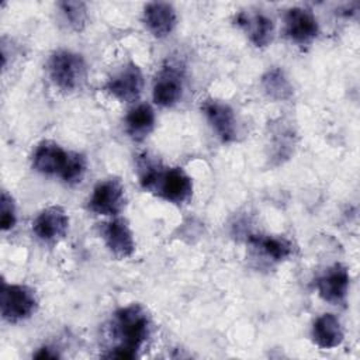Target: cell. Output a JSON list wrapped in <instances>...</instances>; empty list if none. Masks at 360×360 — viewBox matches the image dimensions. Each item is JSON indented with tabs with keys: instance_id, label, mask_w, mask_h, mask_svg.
<instances>
[{
	"instance_id": "ffe728a7",
	"label": "cell",
	"mask_w": 360,
	"mask_h": 360,
	"mask_svg": "<svg viewBox=\"0 0 360 360\" xmlns=\"http://www.w3.org/2000/svg\"><path fill=\"white\" fill-rule=\"evenodd\" d=\"M63 21L73 30L82 31L87 22V8L83 1H60L58 3Z\"/></svg>"
},
{
	"instance_id": "44dd1931",
	"label": "cell",
	"mask_w": 360,
	"mask_h": 360,
	"mask_svg": "<svg viewBox=\"0 0 360 360\" xmlns=\"http://www.w3.org/2000/svg\"><path fill=\"white\" fill-rule=\"evenodd\" d=\"M17 222V214H15V204L13 197L3 190L1 191V200H0V226L1 231H10L14 228Z\"/></svg>"
},
{
	"instance_id": "7402d4cb",
	"label": "cell",
	"mask_w": 360,
	"mask_h": 360,
	"mask_svg": "<svg viewBox=\"0 0 360 360\" xmlns=\"http://www.w3.org/2000/svg\"><path fill=\"white\" fill-rule=\"evenodd\" d=\"M35 359H56L59 357L56 352H52V349H49L48 346H44L41 347L35 354H34Z\"/></svg>"
},
{
	"instance_id": "5bb4252c",
	"label": "cell",
	"mask_w": 360,
	"mask_h": 360,
	"mask_svg": "<svg viewBox=\"0 0 360 360\" xmlns=\"http://www.w3.org/2000/svg\"><path fill=\"white\" fill-rule=\"evenodd\" d=\"M143 22L156 38L170 35L177 24V14L170 3L152 1L143 7Z\"/></svg>"
},
{
	"instance_id": "7a4b0ae2",
	"label": "cell",
	"mask_w": 360,
	"mask_h": 360,
	"mask_svg": "<svg viewBox=\"0 0 360 360\" xmlns=\"http://www.w3.org/2000/svg\"><path fill=\"white\" fill-rule=\"evenodd\" d=\"M112 335L118 343L104 357L134 359L150 335V318L139 304L118 308L112 315Z\"/></svg>"
},
{
	"instance_id": "3957f363",
	"label": "cell",
	"mask_w": 360,
	"mask_h": 360,
	"mask_svg": "<svg viewBox=\"0 0 360 360\" xmlns=\"http://www.w3.org/2000/svg\"><path fill=\"white\" fill-rule=\"evenodd\" d=\"M46 70L52 83L65 93L82 89L87 77V66L83 56L68 49L55 51L46 62Z\"/></svg>"
},
{
	"instance_id": "ac0fdd59",
	"label": "cell",
	"mask_w": 360,
	"mask_h": 360,
	"mask_svg": "<svg viewBox=\"0 0 360 360\" xmlns=\"http://www.w3.org/2000/svg\"><path fill=\"white\" fill-rule=\"evenodd\" d=\"M249 242L264 256L274 262H281L291 256L292 245L283 236L273 235H252Z\"/></svg>"
},
{
	"instance_id": "9a60e30c",
	"label": "cell",
	"mask_w": 360,
	"mask_h": 360,
	"mask_svg": "<svg viewBox=\"0 0 360 360\" xmlns=\"http://www.w3.org/2000/svg\"><path fill=\"white\" fill-rule=\"evenodd\" d=\"M235 21L236 25L246 32L255 46L264 48L271 42L274 34V24L267 15L262 13L249 14L242 11L235 17Z\"/></svg>"
},
{
	"instance_id": "8fae6325",
	"label": "cell",
	"mask_w": 360,
	"mask_h": 360,
	"mask_svg": "<svg viewBox=\"0 0 360 360\" xmlns=\"http://www.w3.org/2000/svg\"><path fill=\"white\" fill-rule=\"evenodd\" d=\"M101 238L117 259L131 257L135 252L132 231L124 218H114L101 225Z\"/></svg>"
},
{
	"instance_id": "277c9868",
	"label": "cell",
	"mask_w": 360,
	"mask_h": 360,
	"mask_svg": "<svg viewBox=\"0 0 360 360\" xmlns=\"http://www.w3.org/2000/svg\"><path fill=\"white\" fill-rule=\"evenodd\" d=\"M35 291L22 284L3 283L0 292V309L4 321L15 323L28 319L37 311Z\"/></svg>"
},
{
	"instance_id": "ba28073f",
	"label": "cell",
	"mask_w": 360,
	"mask_h": 360,
	"mask_svg": "<svg viewBox=\"0 0 360 360\" xmlns=\"http://www.w3.org/2000/svg\"><path fill=\"white\" fill-rule=\"evenodd\" d=\"M284 32L295 44H309L319 32L315 14L304 7L288 8L284 15Z\"/></svg>"
},
{
	"instance_id": "5b68a950",
	"label": "cell",
	"mask_w": 360,
	"mask_h": 360,
	"mask_svg": "<svg viewBox=\"0 0 360 360\" xmlns=\"http://www.w3.org/2000/svg\"><path fill=\"white\" fill-rule=\"evenodd\" d=\"M143 83L141 68L129 62L108 79L104 89L110 96L122 103H134L141 97Z\"/></svg>"
},
{
	"instance_id": "4fadbf2b",
	"label": "cell",
	"mask_w": 360,
	"mask_h": 360,
	"mask_svg": "<svg viewBox=\"0 0 360 360\" xmlns=\"http://www.w3.org/2000/svg\"><path fill=\"white\" fill-rule=\"evenodd\" d=\"M183 96V76L179 69L165 66L156 76L152 98L160 107H173Z\"/></svg>"
},
{
	"instance_id": "52a82bcc",
	"label": "cell",
	"mask_w": 360,
	"mask_h": 360,
	"mask_svg": "<svg viewBox=\"0 0 360 360\" xmlns=\"http://www.w3.org/2000/svg\"><path fill=\"white\" fill-rule=\"evenodd\" d=\"M73 152L65 150L60 145L52 141H42L37 145L32 153V169L48 176H65Z\"/></svg>"
},
{
	"instance_id": "2e32d148",
	"label": "cell",
	"mask_w": 360,
	"mask_h": 360,
	"mask_svg": "<svg viewBox=\"0 0 360 360\" xmlns=\"http://www.w3.org/2000/svg\"><path fill=\"white\" fill-rule=\"evenodd\" d=\"M311 338L321 349H333L343 342L345 332L339 318L333 314H322L312 325Z\"/></svg>"
},
{
	"instance_id": "30bf717a",
	"label": "cell",
	"mask_w": 360,
	"mask_h": 360,
	"mask_svg": "<svg viewBox=\"0 0 360 360\" xmlns=\"http://www.w3.org/2000/svg\"><path fill=\"white\" fill-rule=\"evenodd\" d=\"M201 110L221 142L229 143L236 139V118L233 110L219 100H205Z\"/></svg>"
},
{
	"instance_id": "6da1fadb",
	"label": "cell",
	"mask_w": 360,
	"mask_h": 360,
	"mask_svg": "<svg viewBox=\"0 0 360 360\" xmlns=\"http://www.w3.org/2000/svg\"><path fill=\"white\" fill-rule=\"evenodd\" d=\"M141 187L172 204H183L193 194V180L181 167H163L159 162L142 155L138 159Z\"/></svg>"
},
{
	"instance_id": "e0dca14e",
	"label": "cell",
	"mask_w": 360,
	"mask_h": 360,
	"mask_svg": "<svg viewBox=\"0 0 360 360\" xmlns=\"http://www.w3.org/2000/svg\"><path fill=\"white\" fill-rule=\"evenodd\" d=\"M155 128V111L146 104H138L131 108L125 117V131L134 141L145 139Z\"/></svg>"
},
{
	"instance_id": "8992f818",
	"label": "cell",
	"mask_w": 360,
	"mask_h": 360,
	"mask_svg": "<svg viewBox=\"0 0 360 360\" xmlns=\"http://www.w3.org/2000/svg\"><path fill=\"white\" fill-rule=\"evenodd\" d=\"M125 205V190L118 179L98 181L89 200V210L98 215H118Z\"/></svg>"
},
{
	"instance_id": "d6986e66",
	"label": "cell",
	"mask_w": 360,
	"mask_h": 360,
	"mask_svg": "<svg viewBox=\"0 0 360 360\" xmlns=\"http://www.w3.org/2000/svg\"><path fill=\"white\" fill-rule=\"evenodd\" d=\"M262 87L273 100H288L292 96V86L280 68H271L262 76Z\"/></svg>"
},
{
	"instance_id": "7c38bea8",
	"label": "cell",
	"mask_w": 360,
	"mask_h": 360,
	"mask_svg": "<svg viewBox=\"0 0 360 360\" xmlns=\"http://www.w3.org/2000/svg\"><path fill=\"white\" fill-rule=\"evenodd\" d=\"M350 276L347 269L336 263L329 267L321 277L316 280V290L319 297L333 305L343 302L347 297Z\"/></svg>"
},
{
	"instance_id": "9c48e42d",
	"label": "cell",
	"mask_w": 360,
	"mask_h": 360,
	"mask_svg": "<svg viewBox=\"0 0 360 360\" xmlns=\"http://www.w3.org/2000/svg\"><path fill=\"white\" fill-rule=\"evenodd\" d=\"M69 229V215L60 205L44 208L32 221V232L44 242H56L62 239Z\"/></svg>"
}]
</instances>
